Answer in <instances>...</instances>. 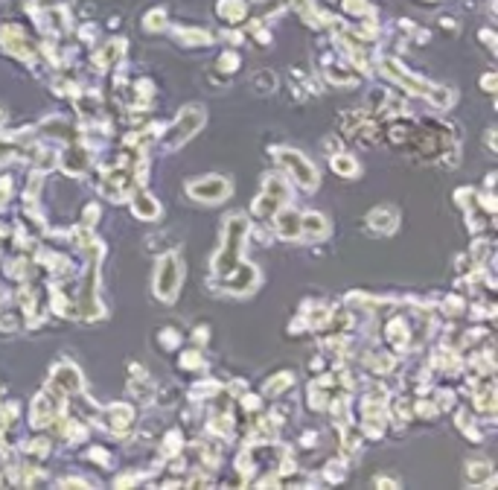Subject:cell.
Here are the masks:
<instances>
[{"label":"cell","mask_w":498,"mask_h":490,"mask_svg":"<svg viewBox=\"0 0 498 490\" xmlns=\"http://www.w3.org/2000/svg\"><path fill=\"white\" fill-rule=\"evenodd\" d=\"M245 234H248V222L242 216H227L225 219V237H222V248L213 260V272L216 274H227L234 266L242 263V248H245Z\"/></svg>","instance_id":"1"},{"label":"cell","mask_w":498,"mask_h":490,"mask_svg":"<svg viewBox=\"0 0 498 490\" xmlns=\"http://www.w3.org/2000/svg\"><path fill=\"white\" fill-rule=\"evenodd\" d=\"M202 126H204V108L202 105L181 108V114L172 120L169 132H166V138H163V146L166 149H178V146H184Z\"/></svg>","instance_id":"2"},{"label":"cell","mask_w":498,"mask_h":490,"mask_svg":"<svg viewBox=\"0 0 498 490\" xmlns=\"http://www.w3.org/2000/svg\"><path fill=\"white\" fill-rule=\"evenodd\" d=\"M181 277H184V263L178 254H163L155 269V295L160 301H175L181 289Z\"/></svg>","instance_id":"3"},{"label":"cell","mask_w":498,"mask_h":490,"mask_svg":"<svg viewBox=\"0 0 498 490\" xmlns=\"http://www.w3.org/2000/svg\"><path fill=\"white\" fill-rule=\"evenodd\" d=\"M277 161H280V167L294 178L297 187H303L309 193L318 187V170L312 167L306 155H301L297 149H277Z\"/></svg>","instance_id":"4"},{"label":"cell","mask_w":498,"mask_h":490,"mask_svg":"<svg viewBox=\"0 0 498 490\" xmlns=\"http://www.w3.org/2000/svg\"><path fill=\"white\" fill-rule=\"evenodd\" d=\"M289 195H292V190H289V184L283 181V178H280V175H269V178H265L262 195L254 202V214L257 216H274L277 210L289 202Z\"/></svg>","instance_id":"5"},{"label":"cell","mask_w":498,"mask_h":490,"mask_svg":"<svg viewBox=\"0 0 498 490\" xmlns=\"http://www.w3.org/2000/svg\"><path fill=\"white\" fill-rule=\"evenodd\" d=\"M187 190L193 199L213 205V202H222L230 195V181L225 175H202V178H195V181H190Z\"/></svg>","instance_id":"6"},{"label":"cell","mask_w":498,"mask_h":490,"mask_svg":"<svg viewBox=\"0 0 498 490\" xmlns=\"http://www.w3.org/2000/svg\"><path fill=\"white\" fill-rule=\"evenodd\" d=\"M257 283H259V272L251 263H239L227 274H222V289L230 292V295H248V292L257 289Z\"/></svg>","instance_id":"7"},{"label":"cell","mask_w":498,"mask_h":490,"mask_svg":"<svg viewBox=\"0 0 498 490\" xmlns=\"http://www.w3.org/2000/svg\"><path fill=\"white\" fill-rule=\"evenodd\" d=\"M382 70H385L393 82H400V85L414 96H431L435 94V85H431V82H425L420 76H411L396 59H382Z\"/></svg>","instance_id":"8"},{"label":"cell","mask_w":498,"mask_h":490,"mask_svg":"<svg viewBox=\"0 0 498 490\" xmlns=\"http://www.w3.org/2000/svg\"><path fill=\"white\" fill-rule=\"evenodd\" d=\"M0 41H3V47L12 53V56H18V59H32L36 56V47H32V41L27 38V32L21 27H3L0 29Z\"/></svg>","instance_id":"9"},{"label":"cell","mask_w":498,"mask_h":490,"mask_svg":"<svg viewBox=\"0 0 498 490\" xmlns=\"http://www.w3.org/2000/svg\"><path fill=\"white\" fill-rule=\"evenodd\" d=\"M50 388H56L59 394H76L82 388V373L76 365L70 362H61L53 368V380H50Z\"/></svg>","instance_id":"10"},{"label":"cell","mask_w":498,"mask_h":490,"mask_svg":"<svg viewBox=\"0 0 498 490\" xmlns=\"http://www.w3.org/2000/svg\"><path fill=\"white\" fill-rule=\"evenodd\" d=\"M368 228L373 234H382V237H391L396 228H400V214H396V207L385 205V207H376L368 214Z\"/></svg>","instance_id":"11"},{"label":"cell","mask_w":498,"mask_h":490,"mask_svg":"<svg viewBox=\"0 0 498 490\" xmlns=\"http://www.w3.org/2000/svg\"><path fill=\"white\" fill-rule=\"evenodd\" d=\"M274 225H277V234L283 239H301V214H297V210L280 207L274 214Z\"/></svg>","instance_id":"12"},{"label":"cell","mask_w":498,"mask_h":490,"mask_svg":"<svg viewBox=\"0 0 498 490\" xmlns=\"http://www.w3.org/2000/svg\"><path fill=\"white\" fill-rule=\"evenodd\" d=\"M128 195H131V214L140 216V219H158L160 207L146 190H131Z\"/></svg>","instance_id":"13"},{"label":"cell","mask_w":498,"mask_h":490,"mask_svg":"<svg viewBox=\"0 0 498 490\" xmlns=\"http://www.w3.org/2000/svg\"><path fill=\"white\" fill-rule=\"evenodd\" d=\"M329 234V222L321 214H301V237L306 239H324Z\"/></svg>","instance_id":"14"},{"label":"cell","mask_w":498,"mask_h":490,"mask_svg":"<svg viewBox=\"0 0 498 490\" xmlns=\"http://www.w3.org/2000/svg\"><path fill=\"white\" fill-rule=\"evenodd\" d=\"M61 167H64V172H70V175H79L82 170L88 167V152H85V146H79V143H70V146H68V152L61 155Z\"/></svg>","instance_id":"15"},{"label":"cell","mask_w":498,"mask_h":490,"mask_svg":"<svg viewBox=\"0 0 498 490\" xmlns=\"http://www.w3.org/2000/svg\"><path fill=\"white\" fill-rule=\"evenodd\" d=\"M105 417H108V429L111 432H126L131 426V408L126 403H117V406H108L105 408Z\"/></svg>","instance_id":"16"},{"label":"cell","mask_w":498,"mask_h":490,"mask_svg":"<svg viewBox=\"0 0 498 490\" xmlns=\"http://www.w3.org/2000/svg\"><path fill=\"white\" fill-rule=\"evenodd\" d=\"M329 161H332V170H335L338 175H344V178H356V175H361V167H359V161H356L353 155L335 152Z\"/></svg>","instance_id":"17"},{"label":"cell","mask_w":498,"mask_h":490,"mask_svg":"<svg viewBox=\"0 0 498 490\" xmlns=\"http://www.w3.org/2000/svg\"><path fill=\"white\" fill-rule=\"evenodd\" d=\"M388 341L393 345V350H405L408 348V327L402 318H396L388 324Z\"/></svg>","instance_id":"18"},{"label":"cell","mask_w":498,"mask_h":490,"mask_svg":"<svg viewBox=\"0 0 498 490\" xmlns=\"http://www.w3.org/2000/svg\"><path fill=\"white\" fill-rule=\"evenodd\" d=\"M294 383V377H292V371L286 373H277V377L274 380H269V383H265V394H269V397H280V394H283V391L289 388Z\"/></svg>","instance_id":"19"},{"label":"cell","mask_w":498,"mask_h":490,"mask_svg":"<svg viewBox=\"0 0 498 490\" xmlns=\"http://www.w3.org/2000/svg\"><path fill=\"white\" fill-rule=\"evenodd\" d=\"M216 12H219L222 18H227V21H239L242 15H245V6L239 3V0H219Z\"/></svg>","instance_id":"20"},{"label":"cell","mask_w":498,"mask_h":490,"mask_svg":"<svg viewBox=\"0 0 498 490\" xmlns=\"http://www.w3.org/2000/svg\"><path fill=\"white\" fill-rule=\"evenodd\" d=\"M274 85H277V82H274V73H271V70H259V73L254 76V91H257V94H271Z\"/></svg>","instance_id":"21"},{"label":"cell","mask_w":498,"mask_h":490,"mask_svg":"<svg viewBox=\"0 0 498 490\" xmlns=\"http://www.w3.org/2000/svg\"><path fill=\"white\" fill-rule=\"evenodd\" d=\"M166 27V12L163 9H155L146 15V29H163Z\"/></svg>","instance_id":"22"},{"label":"cell","mask_w":498,"mask_h":490,"mask_svg":"<svg viewBox=\"0 0 498 490\" xmlns=\"http://www.w3.org/2000/svg\"><path fill=\"white\" fill-rule=\"evenodd\" d=\"M15 155H18V146H15L12 140H6V138H0V167H3L6 161H12Z\"/></svg>","instance_id":"23"},{"label":"cell","mask_w":498,"mask_h":490,"mask_svg":"<svg viewBox=\"0 0 498 490\" xmlns=\"http://www.w3.org/2000/svg\"><path fill=\"white\" fill-rule=\"evenodd\" d=\"M481 476H492V473H490V464H487V461L469 464V479H472L475 484H484V482H481Z\"/></svg>","instance_id":"24"},{"label":"cell","mask_w":498,"mask_h":490,"mask_svg":"<svg viewBox=\"0 0 498 490\" xmlns=\"http://www.w3.org/2000/svg\"><path fill=\"white\" fill-rule=\"evenodd\" d=\"M236 64H239V56H236V53H225V56L219 59V70H222V73H234Z\"/></svg>","instance_id":"25"},{"label":"cell","mask_w":498,"mask_h":490,"mask_svg":"<svg viewBox=\"0 0 498 490\" xmlns=\"http://www.w3.org/2000/svg\"><path fill=\"white\" fill-rule=\"evenodd\" d=\"M326 479H335V482L344 479V464H341V461H338V464L329 461V464H326Z\"/></svg>","instance_id":"26"},{"label":"cell","mask_w":498,"mask_h":490,"mask_svg":"<svg viewBox=\"0 0 498 490\" xmlns=\"http://www.w3.org/2000/svg\"><path fill=\"white\" fill-rule=\"evenodd\" d=\"M181 365H184V368H198V365H202V356H198L195 350H190V353L181 356Z\"/></svg>","instance_id":"27"},{"label":"cell","mask_w":498,"mask_h":490,"mask_svg":"<svg viewBox=\"0 0 498 490\" xmlns=\"http://www.w3.org/2000/svg\"><path fill=\"white\" fill-rule=\"evenodd\" d=\"M484 88H487V91H492V88H495V76H492V73H490V76H484Z\"/></svg>","instance_id":"28"},{"label":"cell","mask_w":498,"mask_h":490,"mask_svg":"<svg viewBox=\"0 0 498 490\" xmlns=\"http://www.w3.org/2000/svg\"><path fill=\"white\" fill-rule=\"evenodd\" d=\"M0 123H3V111H0Z\"/></svg>","instance_id":"29"}]
</instances>
